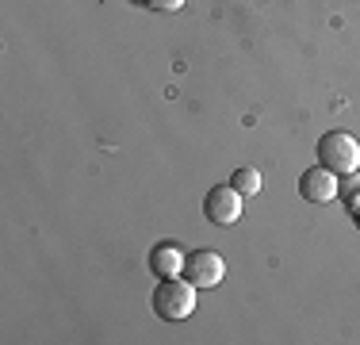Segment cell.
I'll list each match as a JSON object with an SVG mask.
<instances>
[{"instance_id": "6da1fadb", "label": "cell", "mask_w": 360, "mask_h": 345, "mask_svg": "<svg viewBox=\"0 0 360 345\" xmlns=\"http://www.w3.org/2000/svg\"><path fill=\"white\" fill-rule=\"evenodd\" d=\"M153 310H158V318H165V322L188 318L195 310V284L184 280V276H169V280H161L158 291H153Z\"/></svg>"}, {"instance_id": "7a4b0ae2", "label": "cell", "mask_w": 360, "mask_h": 345, "mask_svg": "<svg viewBox=\"0 0 360 345\" xmlns=\"http://www.w3.org/2000/svg\"><path fill=\"white\" fill-rule=\"evenodd\" d=\"M319 165H326L330 172L345 177V172L360 169V142L345 131H330L319 138Z\"/></svg>"}, {"instance_id": "3957f363", "label": "cell", "mask_w": 360, "mask_h": 345, "mask_svg": "<svg viewBox=\"0 0 360 345\" xmlns=\"http://www.w3.org/2000/svg\"><path fill=\"white\" fill-rule=\"evenodd\" d=\"M203 215H207L215 227H234V222L242 219V192H238L234 184L211 188L207 200H203Z\"/></svg>"}, {"instance_id": "277c9868", "label": "cell", "mask_w": 360, "mask_h": 345, "mask_svg": "<svg viewBox=\"0 0 360 345\" xmlns=\"http://www.w3.org/2000/svg\"><path fill=\"white\" fill-rule=\"evenodd\" d=\"M222 276H226V261H222L215 249H195V253H188L184 280H192L195 288H215V284H222Z\"/></svg>"}, {"instance_id": "5b68a950", "label": "cell", "mask_w": 360, "mask_h": 345, "mask_svg": "<svg viewBox=\"0 0 360 345\" xmlns=\"http://www.w3.org/2000/svg\"><path fill=\"white\" fill-rule=\"evenodd\" d=\"M299 196H303L307 203L338 200V172H330L326 165H314V169L299 172Z\"/></svg>"}, {"instance_id": "8992f818", "label": "cell", "mask_w": 360, "mask_h": 345, "mask_svg": "<svg viewBox=\"0 0 360 345\" xmlns=\"http://www.w3.org/2000/svg\"><path fill=\"white\" fill-rule=\"evenodd\" d=\"M150 272L153 276H161V280H169V276H184V249L176 246V242H161V246H153L150 249Z\"/></svg>"}, {"instance_id": "52a82bcc", "label": "cell", "mask_w": 360, "mask_h": 345, "mask_svg": "<svg viewBox=\"0 0 360 345\" xmlns=\"http://www.w3.org/2000/svg\"><path fill=\"white\" fill-rule=\"evenodd\" d=\"M338 196L349 203V211H360V172H345V180H338Z\"/></svg>"}, {"instance_id": "ba28073f", "label": "cell", "mask_w": 360, "mask_h": 345, "mask_svg": "<svg viewBox=\"0 0 360 345\" xmlns=\"http://www.w3.org/2000/svg\"><path fill=\"white\" fill-rule=\"evenodd\" d=\"M230 184H234L242 196H257V192H261V172H257V169H234Z\"/></svg>"}, {"instance_id": "9c48e42d", "label": "cell", "mask_w": 360, "mask_h": 345, "mask_svg": "<svg viewBox=\"0 0 360 345\" xmlns=\"http://www.w3.org/2000/svg\"><path fill=\"white\" fill-rule=\"evenodd\" d=\"M146 4H150L153 12H180V8H184V0H146Z\"/></svg>"}, {"instance_id": "30bf717a", "label": "cell", "mask_w": 360, "mask_h": 345, "mask_svg": "<svg viewBox=\"0 0 360 345\" xmlns=\"http://www.w3.org/2000/svg\"><path fill=\"white\" fill-rule=\"evenodd\" d=\"M353 222H356V230H360V211H353Z\"/></svg>"}]
</instances>
